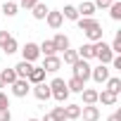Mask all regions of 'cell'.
I'll return each instance as SVG.
<instances>
[{
	"label": "cell",
	"instance_id": "6da1fadb",
	"mask_svg": "<svg viewBox=\"0 0 121 121\" xmlns=\"http://www.w3.org/2000/svg\"><path fill=\"white\" fill-rule=\"evenodd\" d=\"M48 86H50V97H52L55 102L64 104V102L69 100V95H71V93H69V88H67V81H64V78L55 76V78H52Z\"/></svg>",
	"mask_w": 121,
	"mask_h": 121
},
{
	"label": "cell",
	"instance_id": "7a4b0ae2",
	"mask_svg": "<svg viewBox=\"0 0 121 121\" xmlns=\"http://www.w3.org/2000/svg\"><path fill=\"white\" fill-rule=\"evenodd\" d=\"M93 48H95V59H100V64L109 67V64H112V59H114V52H112L109 43L97 40V43H93Z\"/></svg>",
	"mask_w": 121,
	"mask_h": 121
},
{
	"label": "cell",
	"instance_id": "3957f363",
	"mask_svg": "<svg viewBox=\"0 0 121 121\" xmlns=\"http://www.w3.org/2000/svg\"><path fill=\"white\" fill-rule=\"evenodd\" d=\"M90 69H93V67H90V64L86 62V59H81V57H78L76 62L71 64V71H74L71 76H74V78H81V81L86 83V81L90 78Z\"/></svg>",
	"mask_w": 121,
	"mask_h": 121
},
{
	"label": "cell",
	"instance_id": "277c9868",
	"mask_svg": "<svg viewBox=\"0 0 121 121\" xmlns=\"http://www.w3.org/2000/svg\"><path fill=\"white\" fill-rule=\"evenodd\" d=\"M38 57H40V48H38V43H31V40H29V43L22 48V59H24V62L36 64Z\"/></svg>",
	"mask_w": 121,
	"mask_h": 121
},
{
	"label": "cell",
	"instance_id": "5b68a950",
	"mask_svg": "<svg viewBox=\"0 0 121 121\" xmlns=\"http://www.w3.org/2000/svg\"><path fill=\"white\" fill-rule=\"evenodd\" d=\"M10 90H12L14 97H26V95L31 93V83H29L26 78H17V81L10 86Z\"/></svg>",
	"mask_w": 121,
	"mask_h": 121
},
{
	"label": "cell",
	"instance_id": "8992f818",
	"mask_svg": "<svg viewBox=\"0 0 121 121\" xmlns=\"http://www.w3.org/2000/svg\"><path fill=\"white\" fill-rule=\"evenodd\" d=\"M45 74H57L59 69H62V59H59V55H52V57H43V64Z\"/></svg>",
	"mask_w": 121,
	"mask_h": 121
},
{
	"label": "cell",
	"instance_id": "52a82bcc",
	"mask_svg": "<svg viewBox=\"0 0 121 121\" xmlns=\"http://www.w3.org/2000/svg\"><path fill=\"white\" fill-rule=\"evenodd\" d=\"M90 78H93L97 86L107 83V78H109V67H104V64H100V67H93V69H90Z\"/></svg>",
	"mask_w": 121,
	"mask_h": 121
},
{
	"label": "cell",
	"instance_id": "ba28073f",
	"mask_svg": "<svg viewBox=\"0 0 121 121\" xmlns=\"http://www.w3.org/2000/svg\"><path fill=\"white\" fill-rule=\"evenodd\" d=\"M81 119L83 121H100V107L97 104H81Z\"/></svg>",
	"mask_w": 121,
	"mask_h": 121
},
{
	"label": "cell",
	"instance_id": "9c48e42d",
	"mask_svg": "<svg viewBox=\"0 0 121 121\" xmlns=\"http://www.w3.org/2000/svg\"><path fill=\"white\" fill-rule=\"evenodd\" d=\"M52 40V45H55V52H64V50H69L71 48V43H69V36L67 33H55V38H50Z\"/></svg>",
	"mask_w": 121,
	"mask_h": 121
},
{
	"label": "cell",
	"instance_id": "30bf717a",
	"mask_svg": "<svg viewBox=\"0 0 121 121\" xmlns=\"http://www.w3.org/2000/svg\"><path fill=\"white\" fill-rule=\"evenodd\" d=\"M45 22H48V26H50L52 31H57V29H62L64 17H62V12H59V10H50L48 17H45Z\"/></svg>",
	"mask_w": 121,
	"mask_h": 121
},
{
	"label": "cell",
	"instance_id": "8fae6325",
	"mask_svg": "<svg viewBox=\"0 0 121 121\" xmlns=\"http://www.w3.org/2000/svg\"><path fill=\"white\" fill-rule=\"evenodd\" d=\"M31 93H33V97L40 100V102H48V100H50V86H48V83L31 86Z\"/></svg>",
	"mask_w": 121,
	"mask_h": 121
},
{
	"label": "cell",
	"instance_id": "7c38bea8",
	"mask_svg": "<svg viewBox=\"0 0 121 121\" xmlns=\"http://www.w3.org/2000/svg\"><path fill=\"white\" fill-rule=\"evenodd\" d=\"M26 81H29L31 86L45 83V69H43V67H36V64H33V69H31V74L26 76Z\"/></svg>",
	"mask_w": 121,
	"mask_h": 121
},
{
	"label": "cell",
	"instance_id": "4fadbf2b",
	"mask_svg": "<svg viewBox=\"0 0 121 121\" xmlns=\"http://www.w3.org/2000/svg\"><path fill=\"white\" fill-rule=\"evenodd\" d=\"M97 102H102L104 107H114L116 102H119V95H114V93H109V90H97Z\"/></svg>",
	"mask_w": 121,
	"mask_h": 121
},
{
	"label": "cell",
	"instance_id": "5bb4252c",
	"mask_svg": "<svg viewBox=\"0 0 121 121\" xmlns=\"http://www.w3.org/2000/svg\"><path fill=\"white\" fill-rule=\"evenodd\" d=\"M12 69H14V74H17V78H26V76L31 74V69H33V64H31V62H24V59H22V62H17V64H14Z\"/></svg>",
	"mask_w": 121,
	"mask_h": 121
},
{
	"label": "cell",
	"instance_id": "9a60e30c",
	"mask_svg": "<svg viewBox=\"0 0 121 121\" xmlns=\"http://www.w3.org/2000/svg\"><path fill=\"white\" fill-rule=\"evenodd\" d=\"M76 26H78V31H83V33H86V31H90V29H95V26H100V22H97L95 17H88V19H86V17H78V22H76Z\"/></svg>",
	"mask_w": 121,
	"mask_h": 121
},
{
	"label": "cell",
	"instance_id": "2e32d148",
	"mask_svg": "<svg viewBox=\"0 0 121 121\" xmlns=\"http://www.w3.org/2000/svg\"><path fill=\"white\" fill-rule=\"evenodd\" d=\"M76 10H78V17H86V19L95 14V5H93V0H83V3H81Z\"/></svg>",
	"mask_w": 121,
	"mask_h": 121
},
{
	"label": "cell",
	"instance_id": "e0dca14e",
	"mask_svg": "<svg viewBox=\"0 0 121 121\" xmlns=\"http://www.w3.org/2000/svg\"><path fill=\"white\" fill-rule=\"evenodd\" d=\"M76 52H78L81 59H86V62H88V59H95V48H93V43H83Z\"/></svg>",
	"mask_w": 121,
	"mask_h": 121
},
{
	"label": "cell",
	"instance_id": "ac0fdd59",
	"mask_svg": "<svg viewBox=\"0 0 121 121\" xmlns=\"http://www.w3.org/2000/svg\"><path fill=\"white\" fill-rule=\"evenodd\" d=\"M48 12H50V7H48L45 3H38V5H33V10H31L33 19H38V22H43V19L48 17Z\"/></svg>",
	"mask_w": 121,
	"mask_h": 121
},
{
	"label": "cell",
	"instance_id": "d6986e66",
	"mask_svg": "<svg viewBox=\"0 0 121 121\" xmlns=\"http://www.w3.org/2000/svg\"><path fill=\"white\" fill-rule=\"evenodd\" d=\"M81 97H83V107L86 104H97V90L95 88H83Z\"/></svg>",
	"mask_w": 121,
	"mask_h": 121
},
{
	"label": "cell",
	"instance_id": "ffe728a7",
	"mask_svg": "<svg viewBox=\"0 0 121 121\" xmlns=\"http://www.w3.org/2000/svg\"><path fill=\"white\" fill-rule=\"evenodd\" d=\"M64 114H67V121L81 119V104H67V107H64Z\"/></svg>",
	"mask_w": 121,
	"mask_h": 121
},
{
	"label": "cell",
	"instance_id": "44dd1931",
	"mask_svg": "<svg viewBox=\"0 0 121 121\" xmlns=\"http://www.w3.org/2000/svg\"><path fill=\"white\" fill-rule=\"evenodd\" d=\"M102 36H104V31H102V26H95V29H90V31H86V38H88V43H97V40H104Z\"/></svg>",
	"mask_w": 121,
	"mask_h": 121
},
{
	"label": "cell",
	"instance_id": "7402d4cb",
	"mask_svg": "<svg viewBox=\"0 0 121 121\" xmlns=\"http://www.w3.org/2000/svg\"><path fill=\"white\" fill-rule=\"evenodd\" d=\"M67 88H69V93H78V95H81L83 88H86V83H83L81 78H74V76H71V78L67 81Z\"/></svg>",
	"mask_w": 121,
	"mask_h": 121
},
{
	"label": "cell",
	"instance_id": "603a6c76",
	"mask_svg": "<svg viewBox=\"0 0 121 121\" xmlns=\"http://www.w3.org/2000/svg\"><path fill=\"white\" fill-rule=\"evenodd\" d=\"M104 90H109V93L119 95V93H121V78H119V76H109V78H107V88H104Z\"/></svg>",
	"mask_w": 121,
	"mask_h": 121
},
{
	"label": "cell",
	"instance_id": "cb8c5ba5",
	"mask_svg": "<svg viewBox=\"0 0 121 121\" xmlns=\"http://www.w3.org/2000/svg\"><path fill=\"white\" fill-rule=\"evenodd\" d=\"M59 12H62V17L69 19V22H78V10L74 5H64V10H59Z\"/></svg>",
	"mask_w": 121,
	"mask_h": 121
},
{
	"label": "cell",
	"instance_id": "d4e9b609",
	"mask_svg": "<svg viewBox=\"0 0 121 121\" xmlns=\"http://www.w3.org/2000/svg\"><path fill=\"white\" fill-rule=\"evenodd\" d=\"M0 50H3L5 55H14V52L19 50V43H17V38H14V36H10V40H7L3 48H0Z\"/></svg>",
	"mask_w": 121,
	"mask_h": 121
},
{
	"label": "cell",
	"instance_id": "484cf974",
	"mask_svg": "<svg viewBox=\"0 0 121 121\" xmlns=\"http://www.w3.org/2000/svg\"><path fill=\"white\" fill-rule=\"evenodd\" d=\"M59 59H62V62H64V64H69V67H71V64L76 62V59H78V52L69 48V50H64V52H62V57H59Z\"/></svg>",
	"mask_w": 121,
	"mask_h": 121
},
{
	"label": "cell",
	"instance_id": "4316f807",
	"mask_svg": "<svg viewBox=\"0 0 121 121\" xmlns=\"http://www.w3.org/2000/svg\"><path fill=\"white\" fill-rule=\"evenodd\" d=\"M0 76H3V81H5V86H12V83L17 81V74H14V69H12V67H7V69H3V71H0Z\"/></svg>",
	"mask_w": 121,
	"mask_h": 121
},
{
	"label": "cell",
	"instance_id": "83f0119b",
	"mask_svg": "<svg viewBox=\"0 0 121 121\" xmlns=\"http://www.w3.org/2000/svg\"><path fill=\"white\" fill-rule=\"evenodd\" d=\"M38 48H40V55H43V57H52V55H57V52H55V45H52V40H43Z\"/></svg>",
	"mask_w": 121,
	"mask_h": 121
},
{
	"label": "cell",
	"instance_id": "f1b7e54d",
	"mask_svg": "<svg viewBox=\"0 0 121 121\" xmlns=\"http://www.w3.org/2000/svg\"><path fill=\"white\" fill-rule=\"evenodd\" d=\"M3 12H5L7 17H17V12H19V5H17V3H7V0H5Z\"/></svg>",
	"mask_w": 121,
	"mask_h": 121
},
{
	"label": "cell",
	"instance_id": "f546056e",
	"mask_svg": "<svg viewBox=\"0 0 121 121\" xmlns=\"http://www.w3.org/2000/svg\"><path fill=\"white\" fill-rule=\"evenodd\" d=\"M109 17L114 22H121V3H112L109 5Z\"/></svg>",
	"mask_w": 121,
	"mask_h": 121
},
{
	"label": "cell",
	"instance_id": "4dcf8cb0",
	"mask_svg": "<svg viewBox=\"0 0 121 121\" xmlns=\"http://www.w3.org/2000/svg\"><path fill=\"white\" fill-rule=\"evenodd\" d=\"M109 48H112L114 55H121V31H116V36H114V40L109 43Z\"/></svg>",
	"mask_w": 121,
	"mask_h": 121
},
{
	"label": "cell",
	"instance_id": "1f68e13d",
	"mask_svg": "<svg viewBox=\"0 0 121 121\" xmlns=\"http://www.w3.org/2000/svg\"><path fill=\"white\" fill-rule=\"evenodd\" d=\"M50 116H52L55 121H67V114H64V107H52Z\"/></svg>",
	"mask_w": 121,
	"mask_h": 121
},
{
	"label": "cell",
	"instance_id": "d6a6232c",
	"mask_svg": "<svg viewBox=\"0 0 121 121\" xmlns=\"http://www.w3.org/2000/svg\"><path fill=\"white\" fill-rule=\"evenodd\" d=\"M114 3V0H93V5L95 10H109V5Z\"/></svg>",
	"mask_w": 121,
	"mask_h": 121
},
{
	"label": "cell",
	"instance_id": "836d02e7",
	"mask_svg": "<svg viewBox=\"0 0 121 121\" xmlns=\"http://www.w3.org/2000/svg\"><path fill=\"white\" fill-rule=\"evenodd\" d=\"M40 3V0H19V7H24V10H33V5H38Z\"/></svg>",
	"mask_w": 121,
	"mask_h": 121
},
{
	"label": "cell",
	"instance_id": "e575fe53",
	"mask_svg": "<svg viewBox=\"0 0 121 121\" xmlns=\"http://www.w3.org/2000/svg\"><path fill=\"white\" fill-rule=\"evenodd\" d=\"M0 109H10V97L0 90Z\"/></svg>",
	"mask_w": 121,
	"mask_h": 121
},
{
	"label": "cell",
	"instance_id": "d590c367",
	"mask_svg": "<svg viewBox=\"0 0 121 121\" xmlns=\"http://www.w3.org/2000/svg\"><path fill=\"white\" fill-rule=\"evenodd\" d=\"M0 121H12V112L10 109H0Z\"/></svg>",
	"mask_w": 121,
	"mask_h": 121
},
{
	"label": "cell",
	"instance_id": "8d00e7d4",
	"mask_svg": "<svg viewBox=\"0 0 121 121\" xmlns=\"http://www.w3.org/2000/svg\"><path fill=\"white\" fill-rule=\"evenodd\" d=\"M10 36H12L10 31H0V48H3V45H5L7 40H10Z\"/></svg>",
	"mask_w": 121,
	"mask_h": 121
},
{
	"label": "cell",
	"instance_id": "74e56055",
	"mask_svg": "<svg viewBox=\"0 0 121 121\" xmlns=\"http://www.w3.org/2000/svg\"><path fill=\"white\" fill-rule=\"evenodd\" d=\"M109 67H114V69H121V57L119 55H114V59H112V64Z\"/></svg>",
	"mask_w": 121,
	"mask_h": 121
},
{
	"label": "cell",
	"instance_id": "f35d334b",
	"mask_svg": "<svg viewBox=\"0 0 121 121\" xmlns=\"http://www.w3.org/2000/svg\"><path fill=\"white\" fill-rule=\"evenodd\" d=\"M107 121H121V112L116 109L114 114H109V116H107Z\"/></svg>",
	"mask_w": 121,
	"mask_h": 121
},
{
	"label": "cell",
	"instance_id": "ab89813d",
	"mask_svg": "<svg viewBox=\"0 0 121 121\" xmlns=\"http://www.w3.org/2000/svg\"><path fill=\"white\" fill-rule=\"evenodd\" d=\"M40 121H55V119H52V116H50V112H48V114H45V116H43Z\"/></svg>",
	"mask_w": 121,
	"mask_h": 121
},
{
	"label": "cell",
	"instance_id": "60d3db41",
	"mask_svg": "<svg viewBox=\"0 0 121 121\" xmlns=\"http://www.w3.org/2000/svg\"><path fill=\"white\" fill-rule=\"evenodd\" d=\"M3 88H7V86H5V81H3V76H0V90H3Z\"/></svg>",
	"mask_w": 121,
	"mask_h": 121
},
{
	"label": "cell",
	"instance_id": "b9f144b4",
	"mask_svg": "<svg viewBox=\"0 0 121 121\" xmlns=\"http://www.w3.org/2000/svg\"><path fill=\"white\" fill-rule=\"evenodd\" d=\"M26 121H40V119H26Z\"/></svg>",
	"mask_w": 121,
	"mask_h": 121
},
{
	"label": "cell",
	"instance_id": "7bdbcfd3",
	"mask_svg": "<svg viewBox=\"0 0 121 121\" xmlns=\"http://www.w3.org/2000/svg\"><path fill=\"white\" fill-rule=\"evenodd\" d=\"M7 3H19V0H7Z\"/></svg>",
	"mask_w": 121,
	"mask_h": 121
},
{
	"label": "cell",
	"instance_id": "ee69618b",
	"mask_svg": "<svg viewBox=\"0 0 121 121\" xmlns=\"http://www.w3.org/2000/svg\"><path fill=\"white\" fill-rule=\"evenodd\" d=\"M114 3H121V0H114Z\"/></svg>",
	"mask_w": 121,
	"mask_h": 121
}]
</instances>
